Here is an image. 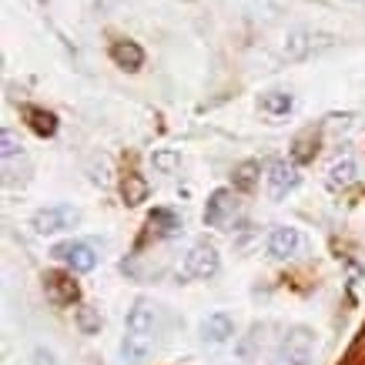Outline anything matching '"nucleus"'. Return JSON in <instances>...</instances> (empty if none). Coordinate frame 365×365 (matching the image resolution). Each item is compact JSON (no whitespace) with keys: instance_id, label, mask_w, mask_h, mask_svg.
<instances>
[{"instance_id":"1","label":"nucleus","mask_w":365,"mask_h":365,"mask_svg":"<svg viewBox=\"0 0 365 365\" xmlns=\"http://www.w3.org/2000/svg\"><path fill=\"white\" fill-rule=\"evenodd\" d=\"M158 342V309L148 305V302H138L131 312H128V329H124V342H121V355L124 362H144L151 349Z\"/></svg>"},{"instance_id":"2","label":"nucleus","mask_w":365,"mask_h":365,"mask_svg":"<svg viewBox=\"0 0 365 365\" xmlns=\"http://www.w3.org/2000/svg\"><path fill=\"white\" fill-rule=\"evenodd\" d=\"M335 34H325V31H292L285 37V47H282V54L288 61H309L312 54H322V51H329L335 47Z\"/></svg>"},{"instance_id":"3","label":"nucleus","mask_w":365,"mask_h":365,"mask_svg":"<svg viewBox=\"0 0 365 365\" xmlns=\"http://www.w3.org/2000/svg\"><path fill=\"white\" fill-rule=\"evenodd\" d=\"M218 252H215V245L208 242H198L191 245V252L185 255V262L178 268V278H188V282H198V278H211L218 272Z\"/></svg>"},{"instance_id":"4","label":"nucleus","mask_w":365,"mask_h":365,"mask_svg":"<svg viewBox=\"0 0 365 365\" xmlns=\"http://www.w3.org/2000/svg\"><path fill=\"white\" fill-rule=\"evenodd\" d=\"M312 355H315V335L309 329H292V332L282 339V349H278V362L282 365H309Z\"/></svg>"},{"instance_id":"5","label":"nucleus","mask_w":365,"mask_h":365,"mask_svg":"<svg viewBox=\"0 0 365 365\" xmlns=\"http://www.w3.org/2000/svg\"><path fill=\"white\" fill-rule=\"evenodd\" d=\"M51 255L57 262H64L71 272H94L98 268V252L91 242H61Z\"/></svg>"},{"instance_id":"6","label":"nucleus","mask_w":365,"mask_h":365,"mask_svg":"<svg viewBox=\"0 0 365 365\" xmlns=\"http://www.w3.org/2000/svg\"><path fill=\"white\" fill-rule=\"evenodd\" d=\"M305 248H309V238L299 228L282 225V228H272V235H268V252L275 258H299V255H305Z\"/></svg>"},{"instance_id":"7","label":"nucleus","mask_w":365,"mask_h":365,"mask_svg":"<svg viewBox=\"0 0 365 365\" xmlns=\"http://www.w3.org/2000/svg\"><path fill=\"white\" fill-rule=\"evenodd\" d=\"M235 215H238V198L228 188H218L208 198V205H205V222L211 228H228L235 222Z\"/></svg>"},{"instance_id":"8","label":"nucleus","mask_w":365,"mask_h":365,"mask_svg":"<svg viewBox=\"0 0 365 365\" xmlns=\"http://www.w3.org/2000/svg\"><path fill=\"white\" fill-rule=\"evenodd\" d=\"M78 218L81 215L71 208V205H54V208H44V211L34 215V228H37V235H54V232L71 228Z\"/></svg>"},{"instance_id":"9","label":"nucleus","mask_w":365,"mask_h":365,"mask_svg":"<svg viewBox=\"0 0 365 365\" xmlns=\"http://www.w3.org/2000/svg\"><path fill=\"white\" fill-rule=\"evenodd\" d=\"M299 181H302L299 168L288 165V161H275V165L268 168V195L275 201H282L292 188H299Z\"/></svg>"},{"instance_id":"10","label":"nucleus","mask_w":365,"mask_h":365,"mask_svg":"<svg viewBox=\"0 0 365 365\" xmlns=\"http://www.w3.org/2000/svg\"><path fill=\"white\" fill-rule=\"evenodd\" d=\"M44 292L54 305H71V302H78V295H81L74 275H64V272H47L44 275Z\"/></svg>"},{"instance_id":"11","label":"nucleus","mask_w":365,"mask_h":365,"mask_svg":"<svg viewBox=\"0 0 365 365\" xmlns=\"http://www.w3.org/2000/svg\"><path fill=\"white\" fill-rule=\"evenodd\" d=\"M235 335V322L228 312H215V315H208V319L201 322V339L211 345H218V342H228Z\"/></svg>"},{"instance_id":"12","label":"nucleus","mask_w":365,"mask_h":365,"mask_svg":"<svg viewBox=\"0 0 365 365\" xmlns=\"http://www.w3.org/2000/svg\"><path fill=\"white\" fill-rule=\"evenodd\" d=\"M111 57H114V64L124 67V71H141V64H144V51L134 41H118L111 47Z\"/></svg>"},{"instance_id":"13","label":"nucleus","mask_w":365,"mask_h":365,"mask_svg":"<svg viewBox=\"0 0 365 365\" xmlns=\"http://www.w3.org/2000/svg\"><path fill=\"white\" fill-rule=\"evenodd\" d=\"M24 118L31 121V128L41 134V138L57 134V118L51 111H44V108H31V104H24Z\"/></svg>"},{"instance_id":"14","label":"nucleus","mask_w":365,"mask_h":365,"mask_svg":"<svg viewBox=\"0 0 365 365\" xmlns=\"http://www.w3.org/2000/svg\"><path fill=\"white\" fill-rule=\"evenodd\" d=\"M355 178H359V168H355L352 158H342V161H335L332 168H329V188H349Z\"/></svg>"},{"instance_id":"15","label":"nucleus","mask_w":365,"mask_h":365,"mask_svg":"<svg viewBox=\"0 0 365 365\" xmlns=\"http://www.w3.org/2000/svg\"><path fill=\"white\" fill-rule=\"evenodd\" d=\"M258 171H262L258 161H242V165L235 168V188L238 191H255V185H258Z\"/></svg>"},{"instance_id":"16","label":"nucleus","mask_w":365,"mask_h":365,"mask_svg":"<svg viewBox=\"0 0 365 365\" xmlns=\"http://www.w3.org/2000/svg\"><path fill=\"white\" fill-rule=\"evenodd\" d=\"M151 228L155 232H161V235H178L181 232V218H178L175 211H168V208H158V211H151Z\"/></svg>"},{"instance_id":"17","label":"nucleus","mask_w":365,"mask_h":365,"mask_svg":"<svg viewBox=\"0 0 365 365\" xmlns=\"http://www.w3.org/2000/svg\"><path fill=\"white\" fill-rule=\"evenodd\" d=\"M121 191H124V201H128V205H141V201L148 198V185H144V178H138V175L124 178Z\"/></svg>"},{"instance_id":"18","label":"nucleus","mask_w":365,"mask_h":365,"mask_svg":"<svg viewBox=\"0 0 365 365\" xmlns=\"http://www.w3.org/2000/svg\"><path fill=\"white\" fill-rule=\"evenodd\" d=\"M262 111L288 114L292 111V94H285V91H272V94H265V98H262Z\"/></svg>"},{"instance_id":"19","label":"nucleus","mask_w":365,"mask_h":365,"mask_svg":"<svg viewBox=\"0 0 365 365\" xmlns=\"http://www.w3.org/2000/svg\"><path fill=\"white\" fill-rule=\"evenodd\" d=\"M151 165L158 168V171H165V175H171L178 165H181V155L178 151H171V148H158L155 155H151Z\"/></svg>"},{"instance_id":"20","label":"nucleus","mask_w":365,"mask_h":365,"mask_svg":"<svg viewBox=\"0 0 365 365\" xmlns=\"http://www.w3.org/2000/svg\"><path fill=\"white\" fill-rule=\"evenodd\" d=\"M78 329L84 335H94L101 329V315L91 309V305H81V309H78Z\"/></svg>"},{"instance_id":"21","label":"nucleus","mask_w":365,"mask_h":365,"mask_svg":"<svg viewBox=\"0 0 365 365\" xmlns=\"http://www.w3.org/2000/svg\"><path fill=\"white\" fill-rule=\"evenodd\" d=\"M24 151L21 138L14 131H0V155H4V161H11V158H17Z\"/></svg>"},{"instance_id":"22","label":"nucleus","mask_w":365,"mask_h":365,"mask_svg":"<svg viewBox=\"0 0 365 365\" xmlns=\"http://www.w3.org/2000/svg\"><path fill=\"white\" fill-rule=\"evenodd\" d=\"M34 365H54V355L47 349H34Z\"/></svg>"},{"instance_id":"23","label":"nucleus","mask_w":365,"mask_h":365,"mask_svg":"<svg viewBox=\"0 0 365 365\" xmlns=\"http://www.w3.org/2000/svg\"><path fill=\"white\" fill-rule=\"evenodd\" d=\"M118 4H121V0H98V11H111Z\"/></svg>"}]
</instances>
